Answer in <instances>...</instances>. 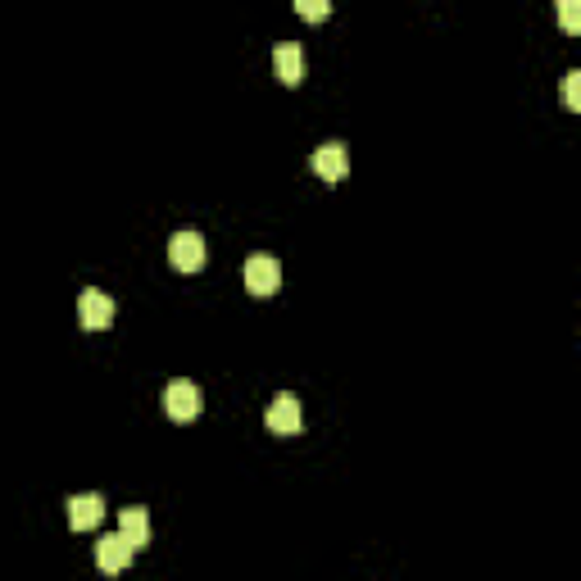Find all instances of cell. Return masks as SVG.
<instances>
[{
  "mask_svg": "<svg viewBox=\"0 0 581 581\" xmlns=\"http://www.w3.org/2000/svg\"><path fill=\"white\" fill-rule=\"evenodd\" d=\"M277 286H282V264L273 255H250L246 259V291L255 296H273Z\"/></svg>",
  "mask_w": 581,
  "mask_h": 581,
  "instance_id": "obj_5",
  "label": "cell"
},
{
  "mask_svg": "<svg viewBox=\"0 0 581 581\" xmlns=\"http://www.w3.org/2000/svg\"><path fill=\"white\" fill-rule=\"evenodd\" d=\"M168 264L178 268V273H200L205 268V237L200 232H178V237L168 241Z\"/></svg>",
  "mask_w": 581,
  "mask_h": 581,
  "instance_id": "obj_2",
  "label": "cell"
},
{
  "mask_svg": "<svg viewBox=\"0 0 581 581\" xmlns=\"http://www.w3.org/2000/svg\"><path fill=\"white\" fill-rule=\"evenodd\" d=\"M559 23L563 32H581V0H559Z\"/></svg>",
  "mask_w": 581,
  "mask_h": 581,
  "instance_id": "obj_12",
  "label": "cell"
},
{
  "mask_svg": "<svg viewBox=\"0 0 581 581\" xmlns=\"http://www.w3.org/2000/svg\"><path fill=\"white\" fill-rule=\"evenodd\" d=\"M78 318L87 332H105V327L114 323V300H109L105 291H96V286H87L78 296Z\"/></svg>",
  "mask_w": 581,
  "mask_h": 581,
  "instance_id": "obj_4",
  "label": "cell"
},
{
  "mask_svg": "<svg viewBox=\"0 0 581 581\" xmlns=\"http://www.w3.org/2000/svg\"><path fill=\"white\" fill-rule=\"evenodd\" d=\"M563 105L581 109V73H568V78H563Z\"/></svg>",
  "mask_w": 581,
  "mask_h": 581,
  "instance_id": "obj_13",
  "label": "cell"
},
{
  "mask_svg": "<svg viewBox=\"0 0 581 581\" xmlns=\"http://www.w3.org/2000/svg\"><path fill=\"white\" fill-rule=\"evenodd\" d=\"M296 14L305 23H323L332 14V0H296Z\"/></svg>",
  "mask_w": 581,
  "mask_h": 581,
  "instance_id": "obj_11",
  "label": "cell"
},
{
  "mask_svg": "<svg viewBox=\"0 0 581 581\" xmlns=\"http://www.w3.org/2000/svg\"><path fill=\"white\" fill-rule=\"evenodd\" d=\"M132 554H137V550H132V545H128V536H123V532H114V536H105V541L96 545V568L114 577V572H123V568H128V563H132Z\"/></svg>",
  "mask_w": 581,
  "mask_h": 581,
  "instance_id": "obj_7",
  "label": "cell"
},
{
  "mask_svg": "<svg viewBox=\"0 0 581 581\" xmlns=\"http://www.w3.org/2000/svg\"><path fill=\"white\" fill-rule=\"evenodd\" d=\"M100 518H105V500H100V495H73L69 500L73 532H91V527H100Z\"/></svg>",
  "mask_w": 581,
  "mask_h": 581,
  "instance_id": "obj_8",
  "label": "cell"
},
{
  "mask_svg": "<svg viewBox=\"0 0 581 581\" xmlns=\"http://www.w3.org/2000/svg\"><path fill=\"white\" fill-rule=\"evenodd\" d=\"M164 409L173 423H191V418L200 414V386L187 382V377H178V382L164 386Z\"/></svg>",
  "mask_w": 581,
  "mask_h": 581,
  "instance_id": "obj_1",
  "label": "cell"
},
{
  "mask_svg": "<svg viewBox=\"0 0 581 581\" xmlns=\"http://www.w3.org/2000/svg\"><path fill=\"white\" fill-rule=\"evenodd\" d=\"M273 69L286 87H296V82L305 78V50H300L296 41H282V46L273 50Z\"/></svg>",
  "mask_w": 581,
  "mask_h": 581,
  "instance_id": "obj_9",
  "label": "cell"
},
{
  "mask_svg": "<svg viewBox=\"0 0 581 581\" xmlns=\"http://www.w3.org/2000/svg\"><path fill=\"white\" fill-rule=\"evenodd\" d=\"M309 164H314V173L323 182H341L345 173H350V150H345V141H327V146L314 150Z\"/></svg>",
  "mask_w": 581,
  "mask_h": 581,
  "instance_id": "obj_6",
  "label": "cell"
},
{
  "mask_svg": "<svg viewBox=\"0 0 581 581\" xmlns=\"http://www.w3.org/2000/svg\"><path fill=\"white\" fill-rule=\"evenodd\" d=\"M264 423H268V432H277V436H296L300 427H305V418H300V400H296L291 391L273 395V404H268Z\"/></svg>",
  "mask_w": 581,
  "mask_h": 581,
  "instance_id": "obj_3",
  "label": "cell"
},
{
  "mask_svg": "<svg viewBox=\"0 0 581 581\" xmlns=\"http://www.w3.org/2000/svg\"><path fill=\"white\" fill-rule=\"evenodd\" d=\"M119 532L128 536L132 550H146V545H150V513L141 509V504L123 509V513H119Z\"/></svg>",
  "mask_w": 581,
  "mask_h": 581,
  "instance_id": "obj_10",
  "label": "cell"
}]
</instances>
